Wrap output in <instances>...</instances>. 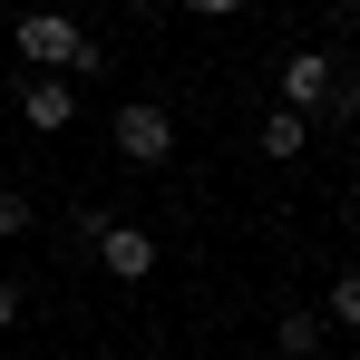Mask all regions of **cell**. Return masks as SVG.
<instances>
[{
  "mask_svg": "<svg viewBox=\"0 0 360 360\" xmlns=\"http://www.w3.org/2000/svg\"><path fill=\"white\" fill-rule=\"evenodd\" d=\"M20 68L30 78H98V39L68 10H30L20 20Z\"/></svg>",
  "mask_w": 360,
  "mask_h": 360,
  "instance_id": "obj_1",
  "label": "cell"
},
{
  "mask_svg": "<svg viewBox=\"0 0 360 360\" xmlns=\"http://www.w3.org/2000/svg\"><path fill=\"white\" fill-rule=\"evenodd\" d=\"M88 243H98V273L108 283H146L156 273V234L127 224V214H88Z\"/></svg>",
  "mask_w": 360,
  "mask_h": 360,
  "instance_id": "obj_2",
  "label": "cell"
},
{
  "mask_svg": "<svg viewBox=\"0 0 360 360\" xmlns=\"http://www.w3.org/2000/svg\"><path fill=\"white\" fill-rule=\"evenodd\" d=\"M108 146H117L127 166H166V156H176V117H166L156 98H127L117 127H108Z\"/></svg>",
  "mask_w": 360,
  "mask_h": 360,
  "instance_id": "obj_3",
  "label": "cell"
},
{
  "mask_svg": "<svg viewBox=\"0 0 360 360\" xmlns=\"http://www.w3.org/2000/svg\"><path fill=\"white\" fill-rule=\"evenodd\" d=\"M331 78H341V68L321 59V49H292V59L273 68V88H283V108H292L302 127H311V117H321V108H331Z\"/></svg>",
  "mask_w": 360,
  "mask_h": 360,
  "instance_id": "obj_4",
  "label": "cell"
},
{
  "mask_svg": "<svg viewBox=\"0 0 360 360\" xmlns=\"http://www.w3.org/2000/svg\"><path fill=\"white\" fill-rule=\"evenodd\" d=\"M68 117H78V88H68V78H20V127L59 136Z\"/></svg>",
  "mask_w": 360,
  "mask_h": 360,
  "instance_id": "obj_5",
  "label": "cell"
},
{
  "mask_svg": "<svg viewBox=\"0 0 360 360\" xmlns=\"http://www.w3.org/2000/svg\"><path fill=\"white\" fill-rule=\"evenodd\" d=\"M253 136H263V156H273V166H292L302 146H311V127H302L292 108H263V127H253Z\"/></svg>",
  "mask_w": 360,
  "mask_h": 360,
  "instance_id": "obj_6",
  "label": "cell"
},
{
  "mask_svg": "<svg viewBox=\"0 0 360 360\" xmlns=\"http://www.w3.org/2000/svg\"><path fill=\"white\" fill-rule=\"evenodd\" d=\"M321 331H331L321 311H283V321H273V351H283V360H311V351H321Z\"/></svg>",
  "mask_w": 360,
  "mask_h": 360,
  "instance_id": "obj_7",
  "label": "cell"
},
{
  "mask_svg": "<svg viewBox=\"0 0 360 360\" xmlns=\"http://www.w3.org/2000/svg\"><path fill=\"white\" fill-rule=\"evenodd\" d=\"M321 311H331V331H360V273H331V302Z\"/></svg>",
  "mask_w": 360,
  "mask_h": 360,
  "instance_id": "obj_8",
  "label": "cell"
},
{
  "mask_svg": "<svg viewBox=\"0 0 360 360\" xmlns=\"http://www.w3.org/2000/svg\"><path fill=\"white\" fill-rule=\"evenodd\" d=\"M0 234H30V195L20 185H0Z\"/></svg>",
  "mask_w": 360,
  "mask_h": 360,
  "instance_id": "obj_9",
  "label": "cell"
},
{
  "mask_svg": "<svg viewBox=\"0 0 360 360\" xmlns=\"http://www.w3.org/2000/svg\"><path fill=\"white\" fill-rule=\"evenodd\" d=\"M331 117H360V78H331Z\"/></svg>",
  "mask_w": 360,
  "mask_h": 360,
  "instance_id": "obj_10",
  "label": "cell"
},
{
  "mask_svg": "<svg viewBox=\"0 0 360 360\" xmlns=\"http://www.w3.org/2000/svg\"><path fill=\"white\" fill-rule=\"evenodd\" d=\"M10 321H20V283L0 273V331H10Z\"/></svg>",
  "mask_w": 360,
  "mask_h": 360,
  "instance_id": "obj_11",
  "label": "cell"
}]
</instances>
